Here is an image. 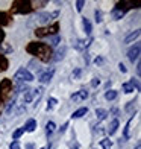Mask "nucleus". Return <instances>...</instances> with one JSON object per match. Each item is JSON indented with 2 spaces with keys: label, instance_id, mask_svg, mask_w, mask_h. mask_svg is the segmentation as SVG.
Listing matches in <instances>:
<instances>
[{
  "label": "nucleus",
  "instance_id": "obj_10",
  "mask_svg": "<svg viewBox=\"0 0 141 149\" xmlns=\"http://www.w3.org/2000/svg\"><path fill=\"white\" fill-rule=\"evenodd\" d=\"M124 14H126V9H123V8H114L112 12H111V15H112L114 20H120Z\"/></svg>",
  "mask_w": 141,
  "mask_h": 149
},
{
  "label": "nucleus",
  "instance_id": "obj_1",
  "mask_svg": "<svg viewBox=\"0 0 141 149\" xmlns=\"http://www.w3.org/2000/svg\"><path fill=\"white\" fill-rule=\"evenodd\" d=\"M28 50L30 53H35V55L41 56V55H49L50 58V50H49V46H46L43 43H30L28 46Z\"/></svg>",
  "mask_w": 141,
  "mask_h": 149
},
{
  "label": "nucleus",
  "instance_id": "obj_20",
  "mask_svg": "<svg viewBox=\"0 0 141 149\" xmlns=\"http://www.w3.org/2000/svg\"><path fill=\"white\" fill-rule=\"evenodd\" d=\"M56 130V125L53 123V122H47V125H46V134L47 135H52L53 132H55Z\"/></svg>",
  "mask_w": 141,
  "mask_h": 149
},
{
  "label": "nucleus",
  "instance_id": "obj_6",
  "mask_svg": "<svg viewBox=\"0 0 141 149\" xmlns=\"http://www.w3.org/2000/svg\"><path fill=\"white\" fill-rule=\"evenodd\" d=\"M53 74H55V69H49V70H46L41 76H39V82L41 84H47V82H50L52 78H53Z\"/></svg>",
  "mask_w": 141,
  "mask_h": 149
},
{
  "label": "nucleus",
  "instance_id": "obj_32",
  "mask_svg": "<svg viewBox=\"0 0 141 149\" xmlns=\"http://www.w3.org/2000/svg\"><path fill=\"white\" fill-rule=\"evenodd\" d=\"M99 84H100V79H99V78H94V79L91 81V87H97Z\"/></svg>",
  "mask_w": 141,
  "mask_h": 149
},
{
  "label": "nucleus",
  "instance_id": "obj_38",
  "mask_svg": "<svg viewBox=\"0 0 141 149\" xmlns=\"http://www.w3.org/2000/svg\"><path fill=\"white\" fill-rule=\"evenodd\" d=\"M26 149H33V145H28V146H26Z\"/></svg>",
  "mask_w": 141,
  "mask_h": 149
},
{
  "label": "nucleus",
  "instance_id": "obj_23",
  "mask_svg": "<svg viewBox=\"0 0 141 149\" xmlns=\"http://www.w3.org/2000/svg\"><path fill=\"white\" fill-rule=\"evenodd\" d=\"M132 120H133V117H131L129 120H127V123H126V126H124V131H123L124 139H129V130H131V123H132Z\"/></svg>",
  "mask_w": 141,
  "mask_h": 149
},
{
  "label": "nucleus",
  "instance_id": "obj_29",
  "mask_svg": "<svg viewBox=\"0 0 141 149\" xmlns=\"http://www.w3.org/2000/svg\"><path fill=\"white\" fill-rule=\"evenodd\" d=\"M135 107V102H133V100H131V102H127V105H126V111H132V108Z\"/></svg>",
  "mask_w": 141,
  "mask_h": 149
},
{
  "label": "nucleus",
  "instance_id": "obj_13",
  "mask_svg": "<svg viewBox=\"0 0 141 149\" xmlns=\"http://www.w3.org/2000/svg\"><path fill=\"white\" fill-rule=\"evenodd\" d=\"M65 52H67V47H65V46H62L61 49H58V50L55 52V56H53V61H61V59L64 58V55H65Z\"/></svg>",
  "mask_w": 141,
  "mask_h": 149
},
{
  "label": "nucleus",
  "instance_id": "obj_18",
  "mask_svg": "<svg viewBox=\"0 0 141 149\" xmlns=\"http://www.w3.org/2000/svg\"><path fill=\"white\" fill-rule=\"evenodd\" d=\"M82 24H84V31H85V33H86V35H90L91 31H93L90 20H88V18H84V20H82Z\"/></svg>",
  "mask_w": 141,
  "mask_h": 149
},
{
  "label": "nucleus",
  "instance_id": "obj_35",
  "mask_svg": "<svg viewBox=\"0 0 141 149\" xmlns=\"http://www.w3.org/2000/svg\"><path fill=\"white\" fill-rule=\"evenodd\" d=\"M140 73H141V64L138 63L137 64V74H138V76H140Z\"/></svg>",
  "mask_w": 141,
  "mask_h": 149
},
{
  "label": "nucleus",
  "instance_id": "obj_21",
  "mask_svg": "<svg viewBox=\"0 0 141 149\" xmlns=\"http://www.w3.org/2000/svg\"><path fill=\"white\" fill-rule=\"evenodd\" d=\"M117 96H118V93H117L115 90H108V91L105 93V99H106V100H114Z\"/></svg>",
  "mask_w": 141,
  "mask_h": 149
},
{
  "label": "nucleus",
  "instance_id": "obj_41",
  "mask_svg": "<svg viewBox=\"0 0 141 149\" xmlns=\"http://www.w3.org/2000/svg\"><path fill=\"white\" fill-rule=\"evenodd\" d=\"M41 149H46V148H41Z\"/></svg>",
  "mask_w": 141,
  "mask_h": 149
},
{
  "label": "nucleus",
  "instance_id": "obj_30",
  "mask_svg": "<svg viewBox=\"0 0 141 149\" xmlns=\"http://www.w3.org/2000/svg\"><path fill=\"white\" fill-rule=\"evenodd\" d=\"M79 76H80V69H76L75 72L71 73V78H73V79H77Z\"/></svg>",
  "mask_w": 141,
  "mask_h": 149
},
{
  "label": "nucleus",
  "instance_id": "obj_9",
  "mask_svg": "<svg viewBox=\"0 0 141 149\" xmlns=\"http://www.w3.org/2000/svg\"><path fill=\"white\" fill-rule=\"evenodd\" d=\"M23 128H24V131H28V132H33L37 130V120L35 119H29Z\"/></svg>",
  "mask_w": 141,
  "mask_h": 149
},
{
  "label": "nucleus",
  "instance_id": "obj_27",
  "mask_svg": "<svg viewBox=\"0 0 141 149\" xmlns=\"http://www.w3.org/2000/svg\"><path fill=\"white\" fill-rule=\"evenodd\" d=\"M9 149H21V146H20V143H18L17 140H14V141L9 145Z\"/></svg>",
  "mask_w": 141,
  "mask_h": 149
},
{
  "label": "nucleus",
  "instance_id": "obj_11",
  "mask_svg": "<svg viewBox=\"0 0 141 149\" xmlns=\"http://www.w3.org/2000/svg\"><path fill=\"white\" fill-rule=\"evenodd\" d=\"M140 33H141V32H140V29H135V31L131 32L129 35H127V37L124 38V43H126V44H129V43H132V41H135V40L140 37Z\"/></svg>",
  "mask_w": 141,
  "mask_h": 149
},
{
  "label": "nucleus",
  "instance_id": "obj_12",
  "mask_svg": "<svg viewBox=\"0 0 141 149\" xmlns=\"http://www.w3.org/2000/svg\"><path fill=\"white\" fill-rule=\"evenodd\" d=\"M86 113H88V108H86V107H82V108H79V110H76L75 113H73L71 117H73V119H80L82 116H85Z\"/></svg>",
  "mask_w": 141,
  "mask_h": 149
},
{
  "label": "nucleus",
  "instance_id": "obj_22",
  "mask_svg": "<svg viewBox=\"0 0 141 149\" xmlns=\"http://www.w3.org/2000/svg\"><path fill=\"white\" fill-rule=\"evenodd\" d=\"M100 146H102L103 149H111L112 148V141L109 139H103V140H100Z\"/></svg>",
  "mask_w": 141,
  "mask_h": 149
},
{
  "label": "nucleus",
  "instance_id": "obj_17",
  "mask_svg": "<svg viewBox=\"0 0 141 149\" xmlns=\"http://www.w3.org/2000/svg\"><path fill=\"white\" fill-rule=\"evenodd\" d=\"M47 41H49L50 46H58L59 43H61V37H59V35H49Z\"/></svg>",
  "mask_w": 141,
  "mask_h": 149
},
{
  "label": "nucleus",
  "instance_id": "obj_2",
  "mask_svg": "<svg viewBox=\"0 0 141 149\" xmlns=\"http://www.w3.org/2000/svg\"><path fill=\"white\" fill-rule=\"evenodd\" d=\"M33 79H35V78H33V74L28 69H20L14 74V81H15V82H30V81H33Z\"/></svg>",
  "mask_w": 141,
  "mask_h": 149
},
{
  "label": "nucleus",
  "instance_id": "obj_26",
  "mask_svg": "<svg viewBox=\"0 0 141 149\" xmlns=\"http://www.w3.org/2000/svg\"><path fill=\"white\" fill-rule=\"evenodd\" d=\"M94 17H96V22L100 23V22H102V11H100V9H96V12H94Z\"/></svg>",
  "mask_w": 141,
  "mask_h": 149
},
{
  "label": "nucleus",
  "instance_id": "obj_19",
  "mask_svg": "<svg viewBox=\"0 0 141 149\" xmlns=\"http://www.w3.org/2000/svg\"><path fill=\"white\" fill-rule=\"evenodd\" d=\"M96 116H97L99 120H105L106 116H108V111L103 110V108H97V110H96Z\"/></svg>",
  "mask_w": 141,
  "mask_h": 149
},
{
  "label": "nucleus",
  "instance_id": "obj_4",
  "mask_svg": "<svg viewBox=\"0 0 141 149\" xmlns=\"http://www.w3.org/2000/svg\"><path fill=\"white\" fill-rule=\"evenodd\" d=\"M140 50H141V46L137 43L135 46H132L129 50H127V58H129L131 63H135V61H138L140 58Z\"/></svg>",
  "mask_w": 141,
  "mask_h": 149
},
{
  "label": "nucleus",
  "instance_id": "obj_15",
  "mask_svg": "<svg viewBox=\"0 0 141 149\" xmlns=\"http://www.w3.org/2000/svg\"><path fill=\"white\" fill-rule=\"evenodd\" d=\"M118 120L117 119H114L112 122H111V125H109V128H108V134L109 135H112V134H115L117 132V130H118Z\"/></svg>",
  "mask_w": 141,
  "mask_h": 149
},
{
  "label": "nucleus",
  "instance_id": "obj_7",
  "mask_svg": "<svg viewBox=\"0 0 141 149\" xmlns=\"http://www.w3.org/2000/svg\"><path fill=\"white\" fill-rule=\"evenodd\" d=\"M88 97V91L86 90H79L75 94H71V100L73 102H79V100H85Z\"/></svg>",
  "mask_w": 141,
  "mask_h": 149
},
{
  "label": "nucleus",
  "instance_id": "obj_16",
  "mask_svg": "<svg viewBox=\"0 0 141 149\" xmlns=\"http://www.w3.org/2000/svg\"><path fill=\"white\" fill-rule=\"evenodd\" d=\"M90 43H91V38L90 40H77V43H76V49H79V50H82V49H86V47L90 46Z\"/></svg>",
  "mask_w": 141,
  "mask_h": 149
},
{
  "label": "nucleus",
  "instance_id": "obj_37",
  "mask_svg": "<svg viewBox=\"0 0 141 149\" xmlns=\"http://www.w3.org/2000/svg\"><path fill=\"white\" fill-rule=\"evenodd\" d=\"M103 63V58H96V64H102Z\"/></svg>",
  "mask_w": 141,
  "mask_h": 149
},
{
  "label": "nucleus",
  "instance_id": "obj_40",
  "mask_svg": "<svg viewBox=\"0 0 141 149\" xmlns=\"http://www.w3.org/2000/svg\"><path fill=\"white\" fill-rule=\"evenodd\" d=\"M73 149H77V148H73Z\"/></svg>",
  "mask_w": 141,
  "mask_h": 149
},
{
  "label": "nucleus",
  "instance_id": "obj_34",
  "mask_svg": "<svg viewBox=\"0 0 141 149\" xmlns=\"http://www.w3.org/2000/svg\"><path fill=\"white\" fill-rule=\"evenodd\" d=\"M3 40H5V32H3V29H2V28H0V43H2Z\"/></svg>",
  "mask_w": 141,
  "mask_h": 149
},
{
  "label": "nucleus",
  "instance_id": "obj_8",
  "mask_svg": "<svg viewBox=\"0 0 141 149\" xmlns=\"http://www.w3.org/2000/svg\"><path fill=\"white\" fill-rule=\"evenodd\" d=\"M43 93H44V88H43V87H38V88L33 90V104H35V107L38 105L39 100H41Z\"/></svg>",
  "mask_w": 141,
  "mask_h": 149
},
{
  "label": "nucleus",
  "instance_id": "obj_24",
  "mask_svg": "<svg viewBox=\"0 0 141 149\" xmlns=\"http://www.w3.org/2000/svg\"><path fill=\"white\" fill-rule=\"evenodd\" d=\"M23 134H24V128H18V130H15L14 134H12V139H14V140H18Z\"/></svg>",
  "mask_w": 141,
  "mask_h": 149
},
{
  "label": "nucleus",
  "instance_id": "obj_39",
  "mask_svg": "<svg viewBox=\"0 0 141 149\" xmlns=\"http://www.w3.org/2000/svg\"><path fill=\"white\" fill-rule=\"evenodd\" d=\"M0 104H2V97H0Z\"/></svg>",
  "mask_w": 141,
  "mask_h": 149
},
{
  "label": "nucleus",
  "instance_id": "obj_3",
  "mask_svg": "<svg viewBox=\"0 0 141 149\" xmlns=\"http://www.w3.org/2000/svg\"><path fill=\"white\" fill-rule=\"evenodd\" d=\"M58 14H59L58 11H55V12H39V14H37V20L39 23H49L55 17H58Z\"/></svg>",
  "mask_w": 141,
  "mask_h": 149
},
{
  "label": "nucleus",
  "instance_id": "obj_33",
  "mask_svg": "<svg viewBox=\"0 0 141 149\" xmlns=\"http://www.w3.org/2000/svg\"><path fill=\"white\" fill-rule=\"evenodd\" d=\"M118 69H120V72H122V73H126V72H127V69L124 67L123 63H120V64H118Z\"/></svg>",
  "mask_w": 141,
  "mask_h": 149
},
{
  "label": "nucleus",
  "instance_id": "obj_31",
  "mask_svg": "<svg viewBox=\"0 0 141 149\" xmlns=\"http://www.w3.org/2000/svg\"><path fill=\"white\" fill-rule=\"evenodd\" d=\"M0 22H2V24L8 23V20H6V14H3V12H0Z\"/></svg>",
  "mask_w": 141,
  "mask_h": 149
},
{
  "label": "nucleus",
  "instance_id": "obj_14",
  "mask_svg": "<svg viewBox=\"0 0 141 149\" xmlns=\"http://www.w3.org/2000/svg\"><path fill=\"white\" fill-rule=\"evenodd\" d=\"M23 102L24 104H30V102H33V90H28V91H24V94H23Z\"/></svg>",
  "mask_w": 141,
  "mask_h": 149
},
{
  "label": "nucleus",
  "instance_id": "obj_28",
  "mask_svg": "<svg viewBox=\"0 0 141 149\" xmlns=\"http://www.w3.org/2000/svg\"><path fill=\"white\" fill-rule=\"evenodd\" d=\"M84 5H85V2H84V0H79V2H76V9L80 12V11L84 9Z\"/></svg>",
  "mask_w": 141,
  "mask_h": 149
},
{
  "label": "nucleus",
  "instance_id": "obj_5",
  "mask_svg": "<svg viewBox=\"0 0 141 149\" xmlns=\"http://www.w3.org/2000/svg\"><path fill=\"white\" fill-rule=\"evenodd\" d=\"M133 90H137V91H140V82L137 79H131L129 82H124L123 84V91L124 93H133Z\"/></svg>",
  "mask_w": 141,
  "mask_h": 149
},
{
  "label": "nucleus",
  "instance_id": "obj_25",
  "mask_svg": "<svg viewBox=\"0 0 141 149\" xmlns=\"http://www.w3.org/2000/svg\"><path fill=\"white\" fill-rule=\"evenodd\" d=\"M56 104H58V100H56L55 97H50V99H49V105H47V110H52V108L55 107Z\"/></svg>",
  "mask_w": 141,
  "mask_h": 149
},
{
  "label": "nucleus",
  "instance_id": "obj_36",
  "mask_svg": "<svg viewBox=\"0 0 141 149\" xmlns=\"http://www.w3.org/2000/svg\"><path fill=\"white\" fill-rule=\"evenodd\" d=\"M67 126H68V123H64V125H62V128H61V130H59V132H64Z\"/></svg>",
  "mask_w": 141,
  "mask_h": 149
}]
</instances>
